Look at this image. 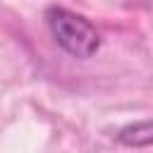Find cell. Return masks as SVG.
Masks as SVG:
<instances>
[{"label":"cell","instance_id":"obj_1","mask_svg":"<svg viewBox=\"0 0 153 153\" xmlns=\"http://www.w3.org/2000/svg\"><path fill=\"white\" fill-rule=\"evenodd\" d=\"M45 24H48V31L55 38V43L76 60H88L100 48V36H98L96 26L86 17H81L72 10L50 5L45 10Z\"/></svg>","mask_w":153,"mask_h":153},{"label":"cell","instance_id":"obj_2","mask_svg":"<svg viewBox=\"0 0 153 153\" xmlns=\"http://www.w3.org/2000/svg\"><path fill=\"white\" fill-rule=\"evenodd\" d=\"M117 141L124 146H134V148H146L153 141V129H151V120H141L134 124H127L117 131Z\"/></svg>","mask_w":153,"mask_h":153}]
</instances>
